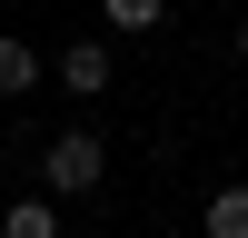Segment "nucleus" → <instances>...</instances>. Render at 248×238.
Listing matches in <instances>:
<instances>
[{
	"label": "nucleus",
	"mask_w": 248,
	"mask_h": 238,
	"mask_svg": "<svg viewBox=\"0 0 248 238\" xmlns=\"http://www.w3.org/2000/svg\"><path fill=\"white\" fill-rule=\"evenodd\" d=\"M30 89H40V50L20 30H0V99H30Z\"/></svg>",
	"instance_id": "3"
},
{
	"label": "nucleus",
	"mask_w": 248,
	"mask_h": 238,
	"mask_svg": "<svg viewBox=\"0 0 248 238\" xmlns=\"http://www.w3.org/2000/svg\"><path fill=\"white\" fill-rule=\"evenodd\" d=\"M159 10H169V0H99L109 30H159Z\"/></svg>",
	"instance_id": "6"
},
{
	"label": "nucleus",
	"mask_w": 248,
	"mask_h": 238,
	"mask_svg": "<svg viewBox=\"0 0 248 238\" xmlns=\"http://www.w3.org/2000/svg\"><path fill=\"white\" fill-rule=\"evenodd\" d=\"M99 178H109V139L99 129H60L40 149V189L50 198H99Z\"/></svg>",
	"instance_id": "1"
},
{
	"label": "nucleus",
	"mask_w": 248,
	"mask_h": 238,
	"mask_svg": "<svg viewBox=\"0 0 248 238\" xmlns=\"http://www.w3.org/2000/svg\"><path fill=\"white\" fill-rule=\"evenodd\" d=\"M0 238H60V198H10L0 208Z\"/></svg>",
	"instance_id": "4"
},
{
	"label": "nucleus",
	"mask_w": 248,
	"mask_h": 238,
	"mask_svg": "<svg viewBox=\"0 0 248 238\" xmlns=\"http://www.w3.org/2000/svg\"><path fill=\"white\" fill-rule=\"evenodd\" d=\"M238 60H248V20H238Z\"/></svg>",
	"instance_id": "7"
},
{
	"label": "nucleus",
	"mask_w": 248,
	"mask_h": 238,
	"mask_svg": "<svg viewBox=\"0 0 248 238\" xmlns=\"http://www.w3.org/2000/svg\"><path fill=\"white\" fill-rule=\"evenodd\" d=\"M60 89H79V99L109 89V40H70V50H60Z\"/></svg>",
	"instance_id": "2"
},
{
	"label": "nucleus",
	"mask_w": 248,
	"mask_h": 238,
	"mask_svg": "<svg viewBox=\"0 0 248 238\" xmlns=\"http://www.w3.org/2000/svg\"><path fill=\"white\" fill-rule=\"evenodd\" d=\"M199 228H209V238H248V189H209Z\"/></svg>",
	"instance_id": "5"
}]
</instances>
